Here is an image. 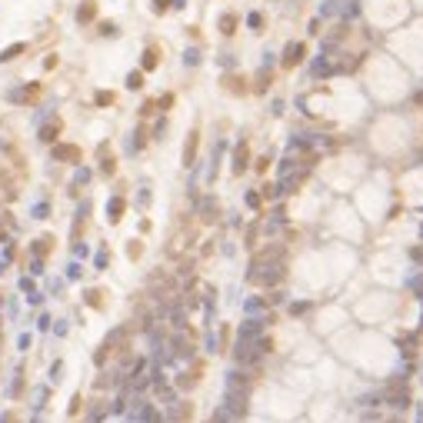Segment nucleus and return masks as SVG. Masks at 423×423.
I'll list each match as a JSON object with an SVG mask.
<instances>
[{
  "mask_svg": "<svg viewBox=\"0 0 423 423\" xmlns=\"http://www.w3.org/2000/svg\"><path fill=\"white\" fill-rule=\"evenodd\" d=\"M193 154H197V130H193V134H190V140H187V150H183V164H193Z\"/></svg>",
  "mask_w": 423,
  "mask_h": 423,
  "instance_id": "39448f33",
  "label": "nucleus"
},
{
  "mask_svg": "<svg viewBox=\"0 0 423 423\" xmlns=\"http://www.w3.org/2000/svg\"><path fill=\"white\" fill-rule=\"evenodd\" d=\"M387 400L393 403V407H407V403H410V390H407L403 380H393L387 387Z\"/></svg>",
  "mask_w": 423,
  "mask_h": 423,
  "instance_id": "f257e3e1",
  "label": "nucleus"
},
{
  "mask_svg": "<svg viewBox=\"0 0 423 423\" xmlns=\"http://www.w3.org/2000/svg\"><path fill=\"white\" fill-rule=\"evenodd\" d=\"M220 27H223V34H234V27H237V17H223V20H220Z\"/></svg>",
  "mask_w": 423,
  "mask_h": 423,
  "instance_id": "9b49d317",
  "label": "nucleus"
},
{
  "mask_svg": "<svg viewBox=\"0 0 423 423\" xmlns=\"http://www.w3.org/2000/svg\"><path fill=\"white\" fill-rule=\"evenodd\" d=\"M54 157H57V160H80V150H77V147H57Z\"/></svg>",
  "mask_w": 423,
  "mask_h": 423,
  "instance_id": "20e7f679",
  "label": "nucleus"
},
{
  "mask_svg": "<svg viewBox=\"0 0 423 423\" xmlns=\"http://www.w3.org/2000/svg\"><path fill=\"white\" fill-rule=\"evenodd\" d=\"M247 157H250L247 154V144H240L237 147V154H234V173H244L247 170Z\"/></svg>",
  "mask_w": 423,
  "mask_h": 423,
  "instance_id": "7ed1b4c3",
  "label": "nucleus"
},
{
  "mask_svg": "<svg viewBox=\"0 0 423 423\" xmlns=\"http://www.w3.org/2000/svg\"><path fill=\"white\" fill-rule=\"evenodd\" d=\"M127 87H130V90H140V87H144V77H140V74H130V77H127Z\"/></svg>",
  "mask_w": 423,
  "mask_h": 423,
  "instance_id": "9d476101",
  "label": "nucleus"
},
{
  "mask_svg": "<svg viewBox=\"0 0 423 423\" xmlns=\"http://www.w3.org/2000/svg\"><path fill=\"white\" fill-rule=\"evenodd\" d=\"M23 54V44H13V47H7L3 54H0V64H7V60H13V57H20Z\"/></svg>",
  "mask_w": 423,
  "mask_h": 423,
  "instance_id": "0eeeda50",
  "label": "nucleus"
},
{
  "mask_svg": "<svg viewBox=\"0 0 423 423\" xmlns=\"http://www.w3.org/2000/svg\"><path fill=\"white\" fill-rule=\"evenodd\" d=\"M164 7H167V0H154V10H157V13L164 10Z\"/></svg>",
  "mask_w": 423,
  "mask_h": 423,
  "instance_id": "4468645a",
  "label": "nucleus"
},
{
  "mask_svg": "<svg viewBox=\"0 0 423 423\" xmlns=\"http://www.w3.org/2000/svg\"><path fill=\"white\" fill-rule=\"evenodd\" d=\"M413 256H417V260H420V263H423V250H420V247H417V250H413Z\"/></svg>",
  "mask_w": 423,
  "mask_h": 423,
  "instance_id": "2eb2a0df",
  "label": "nucleus"
},
{
  "mask_svg": "<svg viewBox=\"0 0 423 423\" xmlns=\"http://www.w3.org/2000/svg\"><path fill=\"white\" fill-rule=\"evenodd\" d=\"M144 67H147V70L157 67V57H154V54H144Z\"/></svg>",
  "mask_w": 423,
  "mask_h": 423,
  "instance_id": "f8f14e48",
  "label": "nucleus"
},
{
  "mask_svg": "<svg viewBox=\"0 0 423 423\" xmlns=\"http://www.w3.org/2000/svg\"><path fill=\"white\" fill-rule=\"evenodd\" d=\"M57 134H60V120H57V117H54V120H47L44 127H40V140H44V144H54Z\"/></svg>",
  "mask_w": 423,
  "mask_h": 423,
  "instance_id": "f03ea898",
  "label": "nucleus"
},
{
  "mask_svg": "<svg viewBox=\"0 0 423 423\" xmlns=\"http://www.w3.org/2000/svg\"><path fill=\"white\" fill-rule=\"evenodd\" d=\"M107 213H110V220H113V223L120 220V213H123V200H120V197H117V200H110V207H107Z\"/></svg>",
  "mask_w": 423,
  "mask_h": 423,
  "instance_id": "6e6552de",
  "label": "nucleus"
},
{
  "mask_svg": "<svg viewBox=\"0 0 423 423\" xmlns=\"http://www.w3.org/2000/svg\"><path fill=\"white\" fill-rule=\"evenodd\" d=\"M90 17H93V0H87V3H84V7L77 10V20H80V23H87Z\"/></svg>",
  "mask_w": 423,
  "mask_h": 423,
  "instance_id": "1a4fd4ad",
  "label": "nucleus"
},
{
  "mask_svg": "<svg viewBox=\"0 0 423 423\" xmlns=\"http://www.w3.org/2000/svg\"><path fill=\"white\" fill-rule=\"evenodd\" d=\"M300 57H303V44H290V50H287V67L300 64Z\"/></svg>",
  "mask_w": 423,
  "mask_h": 423,
  "instance_id": "423d86ee",
  "label": "nucleus"
},
{
  "mask_svg": "<svg viewBox=\"0 0 423 423\" xmlns=\"http://www.w3.org/2000/svg\"><path fill=\"white\" fill-rule=\"evenodd\" d=\"M87 300L93 303V307H100V293H97V290H90V293H87Z\"/></svg>",
  "mask_w": 423,
  "mask_h": 423,
  "instance_id": "ddd939ff",
  "label": "nucleus"
}]
</instances>
